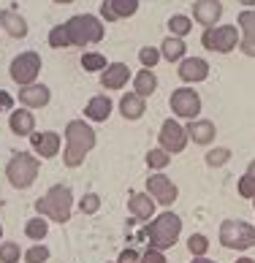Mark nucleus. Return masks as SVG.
Returning a JSON list of instances; mask_svg holds the SVG:
<instances>
[{
	"label": "nucleus",
	"instance_id": "obj_1",
	"mask_svg": "<svg viewBox=\"0 0 255 263\" xmlns=\"http://www.w3.org/2000/svg\"><path fill=\"white\" fill-rule=\"evenodd\" d=\"M65 149H63V163L68 168H79L84 163L87 152L95 147V130L87 120H71L65 125Z\"/></svg>",
	"mask_w": 255,
	"mask_h": 263
},
{
	"label": "nucleus",
	"instance_id": "obj_2",
	"mask_svg": "<svg viewBox=\"0 0 255 263\" xmlns=\"http://www.w3.org/2000/svg\"><path fill=\"white\" fill-rule=\"evenodd\" d=\"M35 212L46 220H54V222H68L71 220V212H74V193L68 184H52L46 190L44 198L35 201Z\"/></svg>",
	"mask_w": 255,
	"mask_h": 263
},
{
	"label": "nucleus",
	"instance_id": "obj_3",
	"mask_svg": "<svg viewBox=\"0 0 255 263\" xmlns=\"http://www.w3.org/2000/svg\"><path fill=\"white\" fill-rule=\"evenodd\" d=\"M179 233H182V220H179V214H174V212L158 214V217L147 226V239H150V247L163 250V252L176 245Z\"/></svg>",
	"mask_w": 255,
	"mask_h": 263
},
{
	"label": "nucleus",
	"instance_id": "obj_4",
	"mask_svg": "<svg viewBox=\"0 0 255 263\" xmlns=\"http://www.w3.org/2000/svg\"><path fill=\"white\" fill-rule=\"evenodd\" d=\"M68 35H71V46H87V44H101L103 41V19L95 14H76L65 22Z\"/></svg>",
	"mask_w": 255,
	"mask_h": 263
},
{
	"label": "nucleus",
	"instance_id": "obj_5",
	"mask_svg": "<svg viewBox=\"0 0 255 263\" xmlns=\"http://www.w3.org/2000/svg\"><path fill=\"white\" fill-rule=\"evenodd\" d=\"M38 171H41V160L30 152H14V158L6 165V177L8 184L16 190H27L30 184L38 179Z\"/></svg>",
	"mask_w": 255,
	"mask_h": 263
},
{
	"label": "nucleus",
	"instance_id": "obj_6",
	"mask_svg": "<svg viewBox=\"0 0 255 263\" xmlns=\"http://www.w3.org/2000/svg\"><path fill=\"white\" fill-rule=\"evenodd\" d=\"M220 245L225 250L255 247V226H250L244 220H223L220 222Z\"/></svg>",
	"mask_w": 255,
	"mask_h": 263
},
{
	"label": "nucleus",
	"instance_id": "obj_7",
	"mask_svg": "<svg viewBox=\"0 0 255 263\" xmlns=\"http://www.w3.org/2000/svg\"><path fill=\"white\" fill-rule=\"evenodd\" d=\"M239 41H242V33L236 25H217V27H207L201 35V44L204 49L209 52H217V54H228L233 49H239Z\"/></svg>",
	"mask_w": 255,
	"mask_h": 263
},
{
	"label": "nucleus",
	"instance_id": "obj_8",
	"mask_svg": "<svg viewBox=\"0 0 255 263\" xmlns=\"http://www.w3.org/2000/svg\"><path fill=\"white\" fill-rule=\"evenodd\" d=\"M41 68H44V60H41V54H38V52H19L11 60V65H8V73H11V79L19 87H27V84L38 82Z\"/></svg>",
	"mask_w": 255,
	"mask_h": 263
},
{
	"label": "nucleus",
	"instance_id": "obj_9",
	"mask_svg": "<svg viewBox=\"0 0 255 263\" xmlns=\"http://www.w3.org/2000/svg\"><path fill=\"white\" fill-rule=\"evenodd\" d=\"M169 106H171V111L179 117V120H198V114H201V95L193 90V87H179V90H174L171 92V98H169Z\"/></svg>",
	"mask_w": 255,
	"mask_h": 263
},
{
	"label": "nucleus",
	"instance_id": "obj_10",
	"mask_svg": "<svg viewBox=\"0 0 255 263\" xmlns=\"http://www.w3.org/2000/svg\"><path fill=\"white\" fill-rule=\"evenodd\" d=\"M158 141H160V149H166L169 155H179L185 147H188V130H185L182 122L176 120H166L160 125V133H158Z\"/></svg>",
	"mask_w": 255,
	"mask_h": 263
},
{
	"label": "nucleus",
	"instance_id": "obj_11",
	"mask_svg": "<svg viewBox=\"0 0 255 263\" xmlns=\"http://www.w3.org/2000/svg\"><path fill=\"white\" fill-rule=\"evenodd\" d=\"M147 193L155 198V203H160V206H171V203L179 198V187L171 182V177H166V174H152V177H147Z\"/></svg>",
	"mask_w": 255,
	"mask_h": 263
},
{
	"label": "nucleus",
	"instance_id": "obj_12",
	"mask_svg": "<svg viewBox=\"0 0 255 263\" xmlns=\"http://www.w3.org/2000/svg\"><path fill=\"white\" fill-rule=\"evenodd\" d=\"M30 147L35 152V158H54V155H60V147H63V139L60 133L54 130H41V133H30Z\"/></svg>",
	"mask_w": 255,
	"mask_h": 263
},
{
	"label": "nucleus",
	"instance_id": "obj_13",
	"mask_svg": "<svg viewBox=\"0 0 255 263\" xmlns=\"http://www.w3.org/2000/svg\"><path fill=\"white\" fill-rule=\"evenodd\" d=\"M176 73H179V79L185 84H198V82H207L209 76V63L204 60V57H185L176 68Z\"/></svg>",
	"mask_w": 255,
	"mask_h": 263
},
{
	"label": "nucleus",
	"instance_id": "obj_14",
	"mask_svg": "<svg viewBox=\"0 0 255 263\" xmlns=\"http://www.w3.org/2000/svg\"><path fill=\"white\" fill-rule=\"evenodd\" d=\"M139 11V0H103L101 3V19L103 22H120Z\"/></svg>",
	"mask_w": 255,
	"mask_h": 263
},
{
	"label": "nucleus",
	"instance_id": "obj_15",
	"mask_svg": "<svg viewBox=\"0 0 255 263\" xmlns=\"http://www.w3.org/2000/svg\"><path fill=\"white\" fill-rule=\"evenodd\" d=\"M52 101V90H49L46 84H27V87H19V103L25 106V109H44V106Z\"/></svg>",
	"mask_w": 255,
	"mask_h": 263
},
{
	"label": "nucleus",
	"instance_id": "obj_16",
	"mask_svg": "<svg viewBox=\"0 0 255 263\" xmlns=\"http://www.w3.org/2000/svg\"><path fill=\"white\" fill-rule=\"evenodd\" d=\"M220 16H223L220 0H195L193 3V19L204 27H217Z\"/></svg>",
	"mask_w": 255,
	"mask_h": 263
},
{
	"label": "nucleus",
	"instance_id": "obj_17",
	"mask_svg": "<svg viewBox=\"0 0 255 263\" xmlns=\"http://www.w3.org/2000/svg\"><path fill=\"white\" fill-rule=\"evenodd\" d=\"M185 130H188V139L193 144H201V147H209V144L214 141V136H217V128H214L212 120H190L188 125H185Z\"/></svg>",
	"mask_w": 255,
	"mask_h": 263
},
{
	"label": "nucleus",
	"instance_id": "obj_18",
	"mask_svg": "<svg viewBox=\"0 0 255 263\" xmlns=\"http://www.w3.org/2000/svg\"><path fill=\"white\" fill-rule=\"evenodd\" d=\"M131 76L133 73H131V68H128L125 63H109L106 71L101 73V87L103 90H122Z\"/></svg>",
	"mask_w": 255,
	"mask_h": 263
},
{
	"label": "nucleus",
	"instance_id": "obj_19",
	"mask_svg": "<svg viewBox=\"0 0 255 263\" xmlns=\"http://www.w3.org/2000/svg\"><path fill=\"white\" fill-rule=\"evenodd\" d=\"M114 111V103L109 95H93L84 106V120L87 122H106Z\"/></svg>",
	"mask_w": 255,
	"mask_h": 263
},
{
	"label": "nucleus",
	"instance_id": "obj_20",
	"mask_svg": "<svg viewBox=\"0 0 255 263\" xmlns=\"http://www.w3.org/2000/svg\"><path fill=\"white\" fill-rule=\"evenodd\" d=\"M0 30L8 33L11 38H25L27 35V19L14 11V8H3L0 11Z\"/></svg>",
	"mask_w": 255,
	"mask_h": 263
},
{
	"label": "nucleus",
	"instance_id": "obj_21",
	"mask_svg": "<svg viewBox=\"0 0 255 263\" xmlns=\"http://www.w3.org/2000/svg\"><path fill=\"white\" fill-rule=\"evenodd\" d=\"M8 128H11L14 136H27L30 139V133H35V117L30 109H14L8 114Z\"/></svg>",
	"mask_w": 255,
	"mask_h": 263
},
{
	"label": "nucleus",
	"instance_id": "obj_22",
	"mask_svg": "<svg viewBox=\"0 0 255 263\" xmlns=\"http://www.w3.org/2000/svg\"><path fill=\"white\" fill-rule=\"evenodd\" d=\"M128 212H131L136 220H152L155 198L150 196V193H133V196L128 198Z\"/></svg>",
	"mask_w": 255,
	"mask_h": 263
},
{
	"label": "nucleus",
	"instance_id": "obj_23",
	"mask_svg": "<svg viewBox=\"0 0 255 263\" xmlns=\"http://www.w3.org/2000/svg\"><path fill=\"white\" fill-rule=\"evenodd\" d=\"M147 111V98H141V95L136 92H125L120 98V114L125 117V120H141Z\"/></svg>",
	"mask_w": 255,
	"mask_h": 263
},
{
	"label": "nucleus",
	"instance_id": "obj_24",
	"mask_svg": "<svg viewBox=\"0 0 255 263\" xmlns=\"http://www.w3.org/2000/svg\"><path fill=\"white\" fill-rule=\"evenodd\" d=\"M160 49V57L163 60H169V63H182L185 60V54H188V46H185V38H163V44L158 46Z\"/></svg>",
	"mask_w": 255,
	"mask_h": 263
},
{
	"label": "nucleus",
	"instance_id": "obj_25",
	"mask_svg": "<svg viewBox=\"0 0 255 263\" xmlns=\"http://www.w3.org/2000/svg\"><path fill=\"white\" fill-rule=\"evenodd\" d=\"M155 90H158V76H155V71L141 68V71L133 76V92L141 95V98H150V95H155Z\"/></svg>",
	"mask_w": 255,
	"mask_h": 263
},
{
	"label": "nucleus",
	"instance_id": "obj_26",
	"mask_svg": "<svg viewBox=\"0 0 255 263\" xmlns=\"http://www.w3.org/2000/svg\"><path fill=\"white\" fill-rule=\"evenodd\" d=\"M46 233H49V220L41 217V214H35V217H30V220L25 222V236L38 241V245L46 239Z\"/></svg>",
	"mask_w": 255,
	"mask_h": 263
},
{
	"label": "nucleus",
	"instance_id": "obj_27",
	"mask_svg": "<svg viewBox=\"0 0 255 263\" xmlns=\"http://www.w3.org/2000/svg\"><path fill=\"white\" fill-rule=\"evenodd\" d=\"M106 65H109V60H106L101 52H84L82 54V68L87 73H103Z\"/></svg>",
	"mask_w": 255,
	"mask_h": 263
},
{
	"label": "nucleus",
	"instance_id": "obj_28",
	"mask_svg": "<svg viewBox=\"0 0 255 263\" xmlns=\"http://www.w3.org/2000/svg\"><path fill=\"white\" fill-rule=\"evenodd\" d=\"M190 30H193V19H190V16L174 14V16L169 19V35H174V38H185Z\"/></svg>",
	"mask_w": 255,
	"mask_h": 263
},
{
	"label": "nucleus",
	"instance_id": "obj_29",
	"mask_svg": "<svg viewBox=\"0 0 255 263\" xmlns=\"http://www.w3.org/2000/svg\"><path fill=\"white\" fill-rule=\"evenodd\" d=\"M49 46H52V49H68V46H71V35H68L65 22L54 25L52 30H49Z\"/></svg>",
	"mask_w": 255,
	"mask_h": 263
},
{
	"label": "nucleus",
	"instance_id": "obj_30",
	"mask_svg": "<svg viewBox=\"0 0 255 263\" xmlns=\"http://www.w3.org/2000/svg\"><path fill=\"white\" fill-rule=\"evenodd\" d=\"M236 27H239L242 38H255V8H244L236 16Z\"/></svg>",
	"mask_w": 255,
	"mask_h": 263
},
{
	"label": "nucleus",
	"instance_id": "obj_31",
	"mask_svg": "<svg viewBox=\"0 0 255 263\" xmlns=\"http://www.w3.org/2000/svg\"><path fill=\"white\" fill-rule=\"evenodd\" d=\"M188 250H190V255H193V258H204V255L209 252V239L204 236V233H190Z\"/></svg>",
	"mask_w": 255,
	"mask_h": 263
},
{
	"label": "nucleus",
	"instance_id": "obj_32",
	"mask_svg": "<svg viewBox=\"0 0 255 263\" xmlns=\"http://www.w3.org/2000/svg\"><path fill=\"white\" fill-rule=\"evenodd\" d=\"M169 163H171V155L166 152V149H160V147H155V149L147 152V165L155 168V171H163Z\"/></svg>",
	"mask_w": 255,
	"mask_h": 263
},
{
	"label": "nucleus",
	"instance_id": "obj_33",
	"mask_svg": "<svg viewBox=\"0 0 255 263\" xmlns=\"http://www.w3.org/2000/svg\"><path fill=\"white\" fill-rule=\"evenodd\" d=\"M160 60H163V57H160L158 46H141V49H139V63H141V68H150V71H152V68L158 65Z\"/></svg>",
	"mask_w": 255,
	"mask_h": 263
},
{
	"label": "nucleus",
	"instance_id": "obj_34",
	"mask_svg": "<svg viewBox=\"0 0 255 263\" xmlns=\"http://www.w3.org/2000/svg\"><path fill=\"white\" fill-rule=\"evenodd\" d=\"M22 255L25 252L19 250L16 241H3V245H0V263H19Z\"/></svg>",
	"mask_w": 255,
	"mask_h": 263
},
{
	"label": "nucleus",
	"instance_id": "obj_35",
	"mask_svg": "<svg viewBox=\"0 0 255 263\" xmlns=\"http://www.w3.org/2000/svg\"><path fill=\"white\" fill-rule=\"evenodd\" d=\"M231 160V149L228 147H214L207 152V165H212V168H220V165H225Z\"/></svg>",
	"mask_w": 255,
	"mask_h": 263
},
{
	"label": "nucleus",
	"instance_id": "obj_36",
	"mask_svg": "<svg viewBox=\"0 0 255 263\" xmlns=\"http://www.w3.org/2000/svg\"><path fill=\"white\" fill-rule=\"evenodd\" d=\"M98 209H101V196H98V193H84L79 198V212L82 214H95Z\"/></svg>",
	"mask_w": 255,
	"mask_h": 263
},
{
	"label": "nucleus",
	"instance_id": "obj_37",
	"mask_svg": "<svg viewBox=\"0 0 255 263\" xmlns=\"http://www.w3.org/2000/svg\"><path fill=\"white\" fill-rule=\"evenodd\" d=\"M49 260V247L46 245H33L25 252V263H46Z\"/></svg>",
	"mask_w": 255,
	"mask_h": 263
},
{
	"label": "nucleus",
	"instance_id": "obj_38",
	"mask_svg": "<svg viewBox=\"0 0 255 263\" xmlns=\"http://www.w3.org/2000/svg\"><path fill=\"white\" fill-rule=\"evenodd\" d=\"M236 190H239V196H242V198H255V179L244 174V177H239Z\"/></svg>",
	"mask_w": 255,
	"mask_h": 263
},
{
	"label": "nucleus",
	"instance_id": "obj_39",
	"mask_svg": "<svg viewBox=\"0 0 255 263\" xmlns=\"http://www.w3.org/2000/svg\"><path fill=\"white\" fill-rule=\"evenodd\" d=\"M141 263H166V252L155 250V247H147V252L141 255Z\"/></svg>",
	"mask_w": 255,
	"mask_h": 263
},
{
	"label": "nucleus",
	"instance_id": "obj_40",
	"mask_svg": "<svg viewBox=\"0 0 255 263\" xmlns=\"http://www.w3.org/2000/svg\"><path fill=\"white\" fill-rule=\"evenodd\" d=\"M117 263H141V252H139V250H133V247H128V250L120 252Z\"/></svg>",
	"mask_w": 255,
	"mask_h": 263
},
{
	"label": "nucleus",
	"instance_id": "obj_41",
	"mask_svg": "<svg viewBox=\"0 0 255 263\" xmlns=\"http://www.w3.org/2000/svg\"><path fill=\"white\" fill-rule=\"evenodd\" d=\"M0 111H8V114L14 111V95L6 90H0Z\"/></svg>",
	"mask_w": 255,
	"mask_h": 263
},
{
	"label": "nucleus",
	"instance_id": "obj_42",
	"mask_svg": "<svg viewBox=\"0 0 255 263\" xmlns=\"http://www.w3.org/2000/svg\"><path fill=\"white\" fill-rule=\"evenodd\" d=\"M239 52L244 57H255V38H242V41H239Z\"/></svg>",
	"mask_w": 255,
	"mask_h": 263
},
{
	"label": "nucleus",
	"instance_id": "obj_43",
	"mask_svg": "<svg viewBox=\"0 0 255 263\" xmlns=\"http://www.w3.org/2000/svg\"><path fill=\"white\" fill-rule=\"evenodd\" d=\"M247 177L255 179V160H250V165H247Z\"/></svg>",
	"mask_w": 255,
	"mask_h": 263
},
{
	"label": "nucleus",
	"instance_id": "obj_44",
	"mask_svg": "<svg viewBox=\"0 0 255 263\" xmlns=\"http://www.w3.org/2000/svg\"><path fill=\"white\" fill-rule=\"evenodd\" d=\"M193 263H217V260H212V258L204 255V258H193Z\"/></svg>",
	"mask_w": 255,
	"mask_h": 263
},
{
	"label": "nucleus",
	"instance_id": "obj_45",
	"mask_svg": "<svg viewBox=\"0 0 255 263\" xmlns=\"http://www.w3.org/2000/svg\"><path fill=\"white\" fill-rule=\"evenodd\" d=\"M236 3H242L244 8H252V6H255V0H236Z\"/></svg>",
	"mask_w": 255,
	"mask_h": 263
},
{
	"label": "nucleus",
	"instance_id": "obj_46",
	"mask_svg": "<svg viewBox=\"0 0 255 263\" xmlns=\"http://www.w3.org/2000/svg\"><path fill=\"white\" fill-rule=\"evenodd\" d=\"M236 263H255V260H252V258H247V255H244V258H239Z\"/></svg>",
	"mask_w": 255,
	"mask_h": 263
},
{
	"label": "nucleus",
	"instance_id": "obj_47",
	"mask_svg": "<svg viewBox=\"0 0 255 263\" xmlns=\"http://www.w3.org/2000/svg\"><path fill=\"white\" fill-rule=\"evenodd\" d=\"M54 3H60V6H68V3H74V0H54Z\"/></svg>",
	"mask_w": 255,
	"mask_h": 263
},
{
	"label": "nucleus",
	"instance_id": "obj_48",
	"mask_svg": "<svg viewBox=\"0 0 255 263\" xmlns=\"http://www.w3.org/2000/svg\"><path fill=\"white\" fill-rule=\"evenodd\" d=\"M0 239H3V226H0Z\"/></svg>",
	"mask_w": 255,
	"mask_h": 263
},
{
	"label": "nucleus",
	"instance_id": "obj_49",
	"mask_svg": "<svg viewBox=\"0 0 255 263\" xmlns=\"http://www.w3.org/2000/svg\"><path fill=\"white\" fill-rule=\"evenodd\" d=\"M252 209H255V198H252Z\"/></svg>",
	"mask_w": 255,
	"mask_h": 263
}]
</instances>
